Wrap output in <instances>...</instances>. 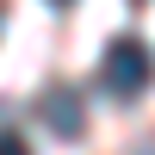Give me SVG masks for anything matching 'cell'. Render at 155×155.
Segmentation results:
<instances>
[{
    "label": "cell",
    "mask_w": 155,
    "mask_h": 155,
    "mask_svg": "<svg viewBox=\"0 0 155 155\" xmlns=\"http://www.w3.org/2000/svg\"><path fill=\"white\" fill-rule=\"evenodd\" d=\"M155 81V56L143 37H112L106 56H99V87H106L112 99H137L143 87Z\"/></svg>",
    "instance_id": "6da1fadb"
},
{
    "label": "cell",
    "mask_w": 155,
    "mask_h": 155,
    "mask_svg": "<svg viewBox=\"0 0 155 155\" xmlns=\"http://www.w3.org/2000/svg\"><path fill=\"white\" fill-rule=\"evenodd\" d=\"M44 118H50V130L81 137V106H74V93H68V87H56V93L44 99Z\"/></svg>",
    "instance_id": "7a4b0ae2"
},
{
    "label": "cell",
    "mask_w": 155,
    "mask_h": 155,
    "mask_svg": "<svg viewBox=\"0 0 155 155\" xmlns=\"http://www.w3.org/2000/svg\"><path fill=\"white\" fill-rule=\"evenodd\" d=\"M56 6H68V0H56Z\"/></svg>",
    "instance_id": "3957f363"
},
{
    "label": "cell",
    "mask_w": 155,
    "mask_h": 155,
    "mask_svg": "<svg viewBox=\"0 0 155 155\" xmlns=\"http://www.w3.org/2000/svg\"><path fill=\"white\" fill-rule=\"evenodd\" d=\"M0 19H6V6H0Z\"/></svg>",
    "instance_id": "277c9868"
}]
</instances>
